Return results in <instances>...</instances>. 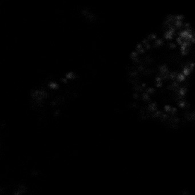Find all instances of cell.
I'll return each instance as SVG.
<instances>
[{
	"label": "cell",
	"instance_id": "9c48e42d",
	"mask_svg": "<svg viewBox=\"0 0 195 195\" xmlns=\"http://www.w3.org/2000/svg\"><path fill=\"white\" fill-rule=\"evenodd\" d=\"M177 41L178 42V43L179 44H182V40L181 39V37H178L177 38Z\"/></svg>",
	"mask_w": 195,
	"mask_h": 195
},
{
	"label": "cell",
	"instance_id": "7a4b0ae2",
	"mask_svg": "<svg viewBox=\"0 0 195 195\" xmlns=\"http://www.w3.org/2000/svg\"><path fill=\"white\" fill-rule=\"evenodd\" d=\"M189 72H190V71H189L188 68L186 67V68H185L184 69L183 73H184V75H188L189 74Z\"/></svg>",
	"mask_w": 195,
	"mask_h": 195
},
{
	"label": "cell",
	"instance_id": "ba28073f",
	"mask_svg": "<svg viewBox=\"0 0 195 195\" xmlns=\"http://www.w3.org/2000/svg\"><path fill=\"white\" fill-rule=\"evenodd\" d=\"M165 110L166 112H171V108L169 107V106H166L165 107Z\"/></svg>",
	"mask_w": 195,
	"mask_h": 195
},
{
	"label": "cell",
	"instance_id": "d4e9b609",
	"mask_svg": "<svg viewBox=\"0 0 195 195\" xmlns=\"http://www.w3.org/2000/svg\"><path fill=\"white\" fill-rule=\"evenodd\" d=\"M194 65H195V64H194V63H191V64H190V67H192H192H193V66Z\"/></svg>",
	"mask_w": 195,
	"mask_h": 195
},
{
	"label": "cell",
	"instance_id": "4316f807",
	"mask_svg": "<svg viewBox=\"0 0 195 195\" xmlns=\"http://www.w3.org/2000/svg\"><path fill=\"white\" fill-rule=\"evenodd\" d=\"M147 42V40H144V41H143V43H146Z\"/></svg>",
	"mask_w": 195,
	"mask_h": 195
},
{
	"label": "cell",
	"instance_id": "8992f818",
	"mask_svg": "<svg viewBox=\"0 0 195 195\" xmlns=\"http://www.w3.org/2000/svg\"><path fill=\"white\" fill-rule=\"evenodd\" d=\"M162 43H163V40H161V39H158L156 41V42H155V44H156V45L157 46L161 45Z\"/></svg>",
	"mask_w": 195,
	"mask_h": 195
},
{
	"label": "cell",
	"instance_id": "ac0fdd59",
	"mask_svg": "<svg viewBox=\"0 0 195 195\" xmlns=\"http://www.w3.org/2000/svg\"><path fill=\"white\" fill-rule=\"evenodd\" d=\"M161 85V83H160V82H159V83H157L156 84V86H157V87H160Z\"/></svg>",
	"mask_w": 195,
	"mask_h": 195
},
{
	"label": "cell",
	"instance_id": "7c38bea8",
	"mask_svg": "<svg viewBox=\"0 0 195 195\" xmlns=\"http://www.w3.org/2000/svg\"><path fill=\"white\" fill-rule=\"evenodd\" d=\"M147 91L148 93H153L154 92V89L152 88H148Z\"/></svg>",
	"mask_w": 195,
	"mask_h": 195
},
{
	"label": "cell",
	"instance_id": "3957f363",
	"mask_svg": "<svg viewBox=\"0 0 195 195\" xmlns=\"http://www.w3.org/2000/svg\"><path fill=\"white\" fill-rule=\"evenodd\" d=\"M177 78H178V80H179L180 81H182V80H184L185 77H184V76L183 74H179V75H178Z\"/></svg>",
	"mask_w": 195,
	"mask_h": 195
},
{
	"label": "cell",
	"instance_id": "44dd1931",
	"mask_svg": "<svg viewBox=\"0 0 195 195\" xmlns=\"http://www.w3.org/2000/svg\"><path fill=\"white\" fill-rule=\"evenodd\" d=\"M133 97L135 98V99H137V98L138 97V96L136 95V94H134V95H133Z\"/></svg>",
	"mask_w": 195,
	"mask_h": 195
},
{
	"label": "cell",
	"instance_id": "e0dca14e",
	"mask_svg": "<svg viewBox=\"0 0 195 195\" xmlns=\"http://www.w3.org/2000/svg\"><path fill=\"white\" fill-rule=\"evenodd\" d=\"M156 81H157L159 82H160V81H161V78L159 77H156Z\"/></svg>",
	"mask_w": 195,
	"mask_h": 195
},
{
	"label": "cell",
	"instance_id": "52a82bcc",
	"mask_svg": "<svg viewBox=\"0 0 195 195\" xmlns=\"http://www.w3.org/2000/svg\"><path fill=\"white\" fill-rule=\"evenodd\" d=\"M176 25H177L178 27H180L182 25V23L180 20H177L176 21Z\"/></svg>",
	"mask_w": 195,
	"mask_h": 195
},
{
	"label": "cell",
	"instance_id": "30bf717a",
	"mask_svg": "<svg viewBox=\"0 0 195 195\" xmlns=\"http://www.w3.org/2000/svg\"><path fill=\"white\" fill-rule=\"evenodd\" d=\"M165 37H166V38H172V35H169V34H168L167 33H165Z\"/></svg>",
	"mask_w": 195,
	"mask_h": 195
},
{
	"label": "cell",
	"instance_id": "8fae6325",
	"mask_svg": "<svg viewBox=\"0 0 195 195\" xmlns=\"http://www.w3.org/2000/svg\"><path fill=\"white\" fill-rule=\"evenodd\" d=\"M176 73H171V75H170V77H171V78H172V79H173V78H175V76H176Z\"/></svg>",
	"mask_w": 195,
	"mask_h": 195
},
{
	"label": "cell",
	"instance_id": "cb8c5ba5",
	"mask_svg": "<svg viewBox=\"0 0 195 195\" xmlns=\"http://www.w3.org/2000/svg\"><path fill=\"white\" fill-rule=\"evenodd\" d=\"M140 47H141V44H139V45H137V48H138V49H140Z\"/></svg>",
	"mask_w": 195,
	"mask_h": 195
},
{
	"label": "cell",
	"instance_id": "9a60e30c",
	"mask_svg": "<svg viewBox=\"0 0 195 195\" xmlns=\"http://www.w3.org/2000/svg\"><path fill=\"white\" fill-rule=\"evenodd\" d=\"M176 17L177 19H178V20H180V19H181L183 17V16H177Z\"/></svg>",
	"mask_w": 195,
	"mask_h": 195
},
{
	"label": "cell",
	"instance_id": "277c9868",
	"mask_svg": "<svg viewBox=\"0 0 195 195\" xmlns=\"http://www.w3.org/2000/svg\"><path fill=\"white\" fill-rule=\"evenodd\" d=\"M142 99H143V100H149L148 95H147L146 93H143V95H142Z\"/></svg>",
	"mask_w": 195,
	"mask_h": 195
},
{
	"label": "cell",
	"instance_id": "6da1fadb",
	"mask_svg": "<svg viewBox=\"0 0 195 195\" xmlns=\"http://www.w3.org/2000/svg\"><path fill=\"white\" fill-rule=\"evenodd\" d=\"M160 70L162 73H166L167 72V68L166 65H163L161 66L159 68Z\"/></svg>",
	"mask_w": 195,
	"mask_h": 195
},
{
	"label": "cell",
	"instance_id": "7402d4cb",
	"mask_svg": "<svg viewBox=\"0 0 195 195\" xmlns=\"http://www.w3.org/2000/svg\"><path fill=\"white\" fill-rule=\"evenodd\" d=\"M142 69H143V68H142V66H139V67L138 68V69L140 70V71H142Z\"/></svg>",
	"mask_w": 195,
	"mask_h": 195
},
{
	"label": "cell",
	"instance_id": "d6986e66",
	"mask_svg": "<svg viewBox=\"0 0 195 195\" xmlns=\"http://www.w3.org/2000/svg\"><path fill=\"white\" fill-rule=\"evenodd\" d=\"M181 53L182 54H187V52H186L185 50H182Z\"/></svg>",
	"mask_w": 195,
	"mask_h": 195
},
{
	"label": "cell",
	"instance_id": "83f0119b",
	"mask_svg": "<svg viewBox=\"0 0 195 195\" xmlns=\"http://www.w3.org/2000/svg\"><path fill=\"white\" fill-rule=\"evenodd\" d=\"M145 84H142V87H145Z\"/></svg>",
	"mask_w": 195,
	"mask_h": 195
},
{
	"label": "cell",
	"instance_id": "603a6c76",
	"mask_svg": "<svg viewBox=\"0 0 195 195\" xmlns=\"http://www.w3.org/2000/svg\"><path fill=\"white\" fill-rule=\"evenodd\" d=\"M145 47H147V48H149V47H150V45H149L148 44H147L145 45Z\"/></svg>",
	"mask_w": 195,
	"mask_h": 195
},
{
	"label": "cell",
	"instance_id": "2e32d148",
	"mask_svg": "<svg viewBox=\"0 0 195 195\" xmlns=\"http://www.w3.org/2000/svg\"><path fill=\"white\" fill-rule=\"evenodd\" d=\"M140 53H142V52H144V50L143 49H139V50H138Z\"/></svg>",
	"mask_w": 195,
	"mask_h": 195
},
{
	"label": "cell",
	"instance_id": "5b68a950",
	"mask_svg": "<svg viewBox=\"0 0 195 195\" xmlns=\"http://www.w3.org/2000/svg\"><path fill=\"white\" fill-rule=\"evenodd\" d=\"M186 90H187V89L185 88H181V89H180V91H179V93H180V95H184V93H185V91H186Z\"/></svg>",
	"mask_w": 195,
	"mask_h": 195
},
{
	"label": "cell",
	"instance_id": "484cf974",
	"mask_svg": "<svg viewBox=\"0 0 195 195\" xmlns=\"http://www.w3.org/2000/svg\"><path fill=\"white\" fill-rule=\"evenodd\" d=\"M185 26H187V27L188 28L189 27V24H188V23H186V24H185Z\"/></svg>",
	"mask_w": 195,
	"mask_h": 195
},
{
	"label": "cell",
	"instance_id": "5bb4252c",
	"mask_svg": "<svg viewBox=\"0 0 195 195\" xmlns=\"http://www.w3.org/2000/svg\"><path fill=\"white\" fill-rule=\"evenodd\" d=\"M180 106H181V107H184V106H185V103L184 102H181L180 103Z\"/></svg>",
	"mask_w": 195,
	"mask_h": 195
},
{
	"label": "cell",
	"instance_id": "ffe728a7",
	"mask_svg": "<svg viewBox=\"0 0 195 195\" xmlns=\"http://www.w3.org/2000/svg\"><path fill=\"white\" fill-rule=\"evenodd\" d=\"M181 49H182V50H185V47L181 45Z\"/></svg>",
	"mask_w": 195,
	"mask_h": 195
},
{
	"label": "cell",
	"instance_id": "4fadbf2b",
	"mask_svg": "<svg viewBox=\"0 0 195 195\" xmlns=\"http://www.w3.org/2000/svg\"><path fill=\"white\" fill-rule=\"evenodd\" d=\"M169 47H176V45L174 44H173V43H171V44H169Z\"/></svg>",
	"mask_w": 195,
	"mask_h": 195
}]
</instances>
